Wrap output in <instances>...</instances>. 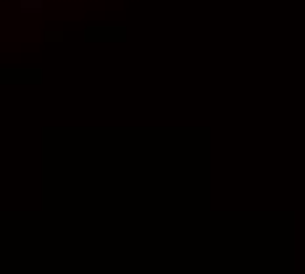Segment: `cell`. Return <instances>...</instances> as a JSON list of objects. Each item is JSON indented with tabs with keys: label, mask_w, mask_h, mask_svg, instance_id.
I'll list each match as a JSON object with an SVG mask.
<instances>
[{
	"label": "cell",
	"mask_w": 305,
	"mask_h": 274,
	"mask_svg": "<svg viewBox=\"0 0 305 274\" xmlns=\"http://www.w3.org/2000/svg\"><path fill=\"white\" fill-rule=\"evenodd\" d=\"M21 8H24V11H42V3H40V0H21Z\"/></svg>",
	"instance_id": "cell-1"
}]
</instances>
